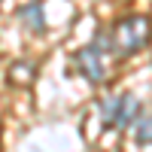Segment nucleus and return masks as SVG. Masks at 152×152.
<instances>
[{"label":"nucleus","mask_w":152,"mask_h":152,"mask_svg":"<svg viewBox=\"0 0 152 152\" xmlns=\"http://www.w3.org/2000/svg\"><path fill=\"white\" fill-rule=\"evenodd\" d=\"M18 18L24 21V28H28V31H34V34H43V31H46V15H43V3H37V0L18 9Z\"/></svg>","instance_id":"20e7f679"},{"label":"nucleus","mask_w":152,"mask_h":152,"mask_svg":"<svg viewBox=\"0 0 152 152\" xmlns=\"http://www.w3.org/2000/svg\"><path fill=\"white\" fill-rule=\"evenodd\" d=\"M104 52H113V46H110V34L100 31L94 37V43L85 46V49H79V55H76V64H79V70H82V76H85L88 82H100L107 76Z\"/></svg>","instance_id":"f03ea898"},{"label":"nucleus","mask_w":152,"mask_h":152,"mask_svg":"<svg viewBox=\"0 0 152 152\" xmlns=\"http://www.w3.org/2000/svg\"><path fill=\"white\" fill-rule=\"evenodd\" d=\"M137 143L140 146H152V116H140L137 119Z\"/></svg>","instance_id":"39448f33"},{"label":"nucleus","mask_w":152,"mask_h":152,"mask_svg":"<svg viewBox=\"0 0 152 152\" xmlns=\"http://www.w3.org/2000/svg\"><path fill=\"white\" fill-rule=\"evenodd\" d=\"M152 21L146 15H125L110 28V46L116 55H134L149 43Z\"/></svg>","instance_id":"f257e3e1"},{"label":"nucleus","mask_w":152,"mask_h":152,"mask_svg":"<svg viewBox=\"0 0 152 152\" xmlns=\"http://www.w3.org/2000/svg\"><path fill=\"white\" fill-rule=\"evenodd\" d=\"M100 119H104L107 128H125L134 119H140V100L134 94L107 97V100H100Z\"/></svg>","instance_id":"7ed1b4c3"}]
</instances>
